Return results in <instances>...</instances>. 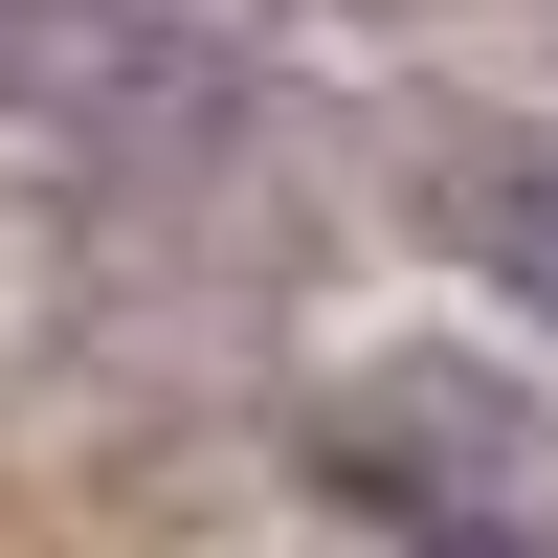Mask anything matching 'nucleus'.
I'll return each mask as SVG.
<instances>
[{"label":"nucleus","mask_w":558,"mask_h":558,"mask_svg":"<svg viewBox=\"0 0 558 558\" xmlns=\"http://www.w3.org/2000/svg\"><path fill=\"white\" fill-rule=\"evenodd\" d=\"M447 246L558 336V157H536V134H470V157H447Z\"/></svg>","instance_id":"obj_2"},{"label":"nucleus","mask_w":558,"mask_h":558,"mask_svg":"<svg viewBox=\"0 0 558 558\" xmlns=\"http://www.w3.org/2000/svg\"><path fill=\"white\" fill-rule=\"evenodd\" d=\"M313 492L402 558H558V402L470 336H402L357 380H313Z\"/></svg>","instance_id":"obj_1"}]
</instances>
